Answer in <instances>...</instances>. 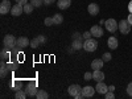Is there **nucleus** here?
<instances>
[{"mask_svg": "<svg viewBox=\"0 0 132 99\" xmlns=\"http://www.w3.org/2000/svg\"><path fill=\"white\" fill-rule=\"evenodd\" d=\"M8 68H9V70H16L17 69V62L15 61V62H9L8 61Z\"/></svg>", "mask_w": 132, "mask_h": 99, "instance_id": "30", "label": "nucleus"}, {"mask_svg": "<svg viewBox=\"0 0 132 99\" xmlns=\"http://www.w3.org/2000/svg\"><path fill=\"white\" fill-rule=\"evenodd\" d=\"M108 91H115V86H108Z\"/></svg>", "mask_w": 132, "mask_h": 99, "instance_id": "41", "label": "nucleus"}, {"mask_svg": "<svg viewBox=\"0 0 132 99\" xmlns=\"http://www.w3.org/2000/svg\"><path fill=\"white\" fill-rule=\"evenodd\" d=\"M95 90H96V93H99V94H106V93L108 91V86H107L103 81H102V82H96Z\"/></svg>", "mask_w": 132, "mask_h": 99, "instance_id": "10", "label": "nucleus"}, {"mask_svg": "<svg viewBox=\"0 0 132 99\" xmlns=\"http://www.w3.org/2000/svg\"><path fill=\"white\" fill-rule=\"evenodd\" d=\"M16 3H19V4H21V5H25V4L28 3V0H16Z\"/></svg>", "mask_w": 132, "mask_h": 99, "instance_id": "37", "label": "nucleus"}, {"mask_svg": "<svg viewBox=\"0 0 132 99\" xmlns=\"http://www.w3.org/2000/svg\"><path fill=\"white\" fill-rule=\"evenodd\" d=\"M11 9H12V7H11L9 0H3L2 4H0V13H2V15H7L8 12H11Z\"/></svg>", "mask_w": 132, "mask_h": 99, "instance_id": "7", "label": "nucleus"}, {"mask_svg": "<svg viewBox=\"0 0 132 99\" xmlns=\"http://www.w3.org/2000/svg\"><path fill=\"white\" fill-rule=\"evenodd\" d=\"M102 57H103L102 60H103L104 62H108V61H111V58H112V56H111V53H108V52H107V53H104V54H103Z\"/></svg>", "mask_w": 132, "mask_h": 99, "instance_id": "29", "label": "nucleus"}, {"mask_svg": "<svg viewBox=\"0 0 132 99\" xmlns=\"http://www.w3.org/2000/svg\"><path fill=\"white\" fill-rule=\"evenodd\" d=\"M15 96H16V99H25L27 98V93H25V90H17L16 91V94H15Z\"/></svg>", "mask_w": 132, "mask_h": 99, "instance_id": "25", "label": "nucleus"}, {"mask_svg": "<svg viewBox=\"0 0 132 99\" xmlns=\"http://www.w3.org/2000/svg\"><path fill=\"white\" fill-rule=\"evenodd\" d=\"M44 24H45L46 27H52V25H54V21H53V17H46L45 20H44Z\"/></svg>", "mask_w": 132, "mask_h": 99, "instance_id": "28", "label": "nucleus"}, {"mask_svg": "<svg viewBox=\"0 0 132 99\" xmlns=\"http://www.w3.org/2000/svg\"><path fill=\"white\" fill-rule=\"evenodd\" d=\"M53 21H54V25H61L62 21H63V16L60 13H56L53 16Z\"/></svg>", "mask_w": 132, "mask_h": 99, "instance_id": "22", "label": "nucleus"}, {"mask_svg": "<svg viewBox=\"0 0 132 99\" xmlns=\"http://www.w3.org/2000/svg\"><path fill=\"white\" fill-rule=\"evenodd\" d=\"M37 38L40 40V42H41V44H45V42H46V37H45V36H42V35L37 36Z\"/></svg>", "mask_w": 132, "mask_h": 99, "instance_id": "36", "label": "nucleus"}, {"mask_svg": "<svg viewBox=\"0 0 132 99\" xmlns=\"http://www.w3.org/2000/svg\"><path fill=\"white\" fill-rule=\"evenodd\" d=\"M33 9H35V7H33V4L32 3H27L25 5H24V13H27V15H30L32 12H33Z\"/></svg>", "mask_w": 132, "mask_h": 99, "instance_id": "24", "label": "nucleus"}, {"mask_svg": "<svg viewBox=\"0 0 132 99\" xmlns=\"http://www.w3.org/2000/svg\"><path fill=\"white\" fill-rule=\"evenodd\" d=\"M82 36H83V40H89V38H91V36H93V35H91V32H90V30H87V32H85V33H83Z\"/></svg>", "mask_w": 132, "mask_h": 99, "instance_id": "33", "label": "nucleus"}, {"mask_svg": "<svg viewBox=\"0 0 132 99\" xmlns=\"http://www.w3.org/2000/svg\"><path fill=\"white\" fill-rule=\"evenodd\" d=\"M93 79L96 81V82L104 81V73H103L102 70H94V73H93Z\"/></svg>", "mask_w": 132, "mask_h": 99, "instance_id": "14", "label": "nucleus"}, {"mask_svg": "<svg viewBox=\"0 0 132 99\" xmlns=\"http://www.w3.org/2000/svg\"><path fill=\"white\" fill-rule=\"evenodd\" d=\"M90 32H91V35L94 37H102L103 36V29H102L101 25H93V28L90 29Z\"/></svg>", "mask_w": 132, "mask_h": 99, "instance_id": "11", "label": "nucleus"}, {"mask_svg": "<svg viewBox=\"0 0 132 99\" xmlns=\"http://www.w3.org/2000/svg\"><path fill=\"white\" fill-rule=\"evenodd\" d=\"M104 25H106V29L111 33H115L118 29H119V23H116L115 19H108L104 21Z\"/></svg>", "mask_w": 132, "mask_h": 99, "instance_id": "4", "label": "nucleus"}, {"mask_svg": "<svg viewBox=\"0 0 132 99\" xmlns=\"http://www.w3.org/2000/svg\"><path fill=\"white\" fill-rule=\"evenodd\" d=\"M107 45H108V48L110 49H118V46H119V42H118V38L116 37H110L108 40H107Z\"/></svg>", "mask_w": 132, "mask_h": 99, "instance_id": "16", "label": "nucleus"}, {"mask_svg": "<svg viewBox=\"0 0 132 99\" xmlns=\"http://www.w3.org/2000/svg\"><path fill=\"white\" fill-rule=\"evenodd\" d=\"M40 40L36 37V38H33V40H30V48H33V49H36V48H38L40 46Z\"/></svg>", "mask_w": 132, "mask_h": 99, "instance_id": "26", "label": "nucleus"}, {"mask_svg": "<svg viewBox=\"0 0 132 99\" xmlns=\"http://www.w3.org/2000/svg\"><path fill=\"white\" fill-rule=\"evenodd\" d=\"M71 46H73L74 50H79V49L83 48V42H82V40H73Z\"/></svg>", "mask_w": 132, "mask_h": 99, "instance_id": "21", "label": "nucleus"}, {"mask_svg": "<svg viewBox=\"0 0 132 99\" xmlns=\"http://www.w3.org/2000/svg\"><path fill=\"white\" fill-rule=\"evenodd\" d=\"M85 79H86V81H90V79H93V73H90V71L85 73Z\"/></svg>", "mask_w": 132, "mask_h": 99, "instance_id": "34", "label": "nucleus"}, {"mask_svg": "<svg viewBox=\"0 0 132 99\" xmlns=\"http://www.w3.org/2000/svg\"><path fill=\"white\" fill-rule=\"evenodd\" d=\"M128 11H129V13H132V0L128 3Z\"/></svg>", "mask_w": 132, "mask_h": 99, "instance_id": "39", "label": "nucleus"}, {"mask_svg": "<svg viewBox=\"0 0 132 99\" xmlns=\"http://www.w3.org/2000/svg\"><path fill=\"white\" fill-rule=\"evenodd\" d=\"M104 96H106V99H115L114 91H107V93L104 94Z\"/></svg>", "mask_w": 132, "mask_h": 99, "instance_id": "31", "label": "nucleus"}, {"mask_svg": "<svg viewBox=\"0 0 132 99\" xmlns=\"http://www.w3.org/2000/svg\"><path fill=\"white\" fill-rule=\"evenodd\" d=\"M3 44H4V46L8 48V49H13L15 46H17V38L12 35H7L3 40Z\"/></svg>", "mask_w": 132, "mask_h": 99, "instance_id": "2", "label": "nucleus"}, {"mask_svg": "<svg viewBox=\"0 0 132 99\" xmlns=\"http://www.w3.org/2000/svg\"><path fill=\"white\" fill-rule=\"evenodd\" d=\"M95 87H93V86H85V87H82V94L85 95V98H91V96H94V94H95Z\"/></svg>", "mask_w": 132, "mask_h": 99, "instance_id": "8", "label": "nucleus"}, {"mask_svg": "<svg viewBox=\"0 0 132 99\" xmlns=\"http://www.w3.org/2000/svg\"><path fill=\"white\" fill-rule=\"evenodd\" d=\"M36 98L37 99H48L49 98V94L45 90H38V93L36 94Z\"/></svg>", "mask_w": 132, "mask_h": 99, "instance_id": "23", "label": "nucleus"}, {"mask_svg": "<svg viewBox=\"0 0 132 99\" xmlns=\"http://www.w3.org/2000/svg\"><path fill=\"white\" fill-rule=\"evenodd\" d=\"M127 94H128L129 96H132V82L127 86Z\"/></svg>", "mask_w": 132, "mask_h": 99, "instance_id": "35", "label": "nucleus"}, {"mask_svg": "<svg viewBox=\"0 0 132 99\" xmlns=\"http://www.w3.org/2000/svg\"><path fill=\"white\" fill-rule=\"evenodd\" d=\"M30 45V41L27 38V37H19L17 38V48H27Z\"/></svg>", "mask_w": 132, "mask_h": 99, "instance_id": "12", "label": "nucleus"}, {"mask_svg": "<svg viewBox=\"0 0 132 99\" xmlns=\"http://www.w3.org/2000/svg\"><path fill=\"white\" fill-rule=\"evenodd\" d=\"M42 2H44V4H53L56 0H42Z\"/></svg>", "mask_w": 132, "mask_h": 99, "instance_id": "38", "label": "nucleus"}, {"mask_svg": "<svg viewBox=\"0 0 132 99\" xmlns=\"http://www.w3.org/2000/svg\"><path fill=\"white\" fill-rule=\"evenodd\" d=\"M83 49L86 52H95L98 49V41L94 40L93 37L89 40H85L83 41Z\"/></svg>", "mask_w": 132, "mask_h": 99, "instance_id": "1", "label": "nucleus"}, {"mask_svg": "<svg viewBox=\"0 0 132 99\" xmlns=\"http://www.w3.org/2000/svg\"><path fill=\"white\" fill-rule=\"evenodd\" d=\"M11 89L15 90V91L21 90V89H23V83H21L20 81H17V79H13V81H12V83H11Z\"/></svg>", "mask_w": 132, "mask_h": 99, "instance_id": "20", "label": "nucleus"}, {"mask_svg": "<svg viewBox=\"0 0 132 99\" xmlns=\"http://www.w3.org/2000/svg\"><path fill=\"white\" fill-rule=\"evenodd\" d=\"M30 3L33 4V7H35V8H40V7L44 4L42 0H30Z\"/></svg>", "mask_w": 132, "mask_h": 99, "instance_id": "27", "label": "nucleus"}, {"mask_svg": "<svg viewBox=\"0 0 132 99\" xmlns=\"http://www.w3.org/2000/svg\"><path fill=\"white\" fill-rule=\"evenodd\" d=\"M87 11H89V13L91 16H96L99 13V5L95 4V3H91V4H89V7H87Z\"/></svg>", "mask_w": 132, "mask_h": 99, "instance_id": "15", "label": "nucleus"}, {"mask_svg": "<svg viewBox=\"0 0 132 99\" xmlns=\"http://www.w3.org/2000/svg\"><path fill=\"white\" fill-rule=\"evenodd\" d=\"M23 12H24V5H21L19 3H16L12 7V9H11V15H12V16H20Z\"/></svg>", "mask_w": 132, "mask_h": 99, "instance_id": "9", "label": "nucleus"}, {"mask_svg": "<svg viewBox=\"0 0 132 99\" xmlns=\"http://www.w3.org/2000/svg\"><path fill=\"white\" fill-rule=\"evenodd\" d=\"M71 5V0H58L57 2V7L60 9H68Z\"/></svg>", "mask_w": 132, "mask_h": 99, "instance_id": "17", "label": "nucleus"}, {"mask_svg": "<svg viewBox=\"0 0 132 99\" xmlns=\"http://www.w3.org/2000/svg\"><path fill=\"white\" fill-rule=\"evenodd\" d=\"M0 57H2V60H7V58H11L12 57V52H11V49L8 48H3L2 52H0Z\"/></svg>", "mask_w": 132, "mask_h": 99, "instance_id": "18", "label": "nucleus"}, {"mask_svg": "<svg viewBox=\"0 0 132 99\" xmlns=\"http://www.w3.org/2000/svg\"><path fill=\"white\" fill-rule=\"evenodd\" d=\"M24 90H25L27 95H29V96H36V94L38 93V89H37V82H36V81L29 82Z\"/></svg>", "mask_w": 132, "mask_h": 99, "instance_id": "3", "label": "nucleus"}, {"mask_svg": "<svg viewBox=\"0 0 132 99\" xmlns=\"http://www.w3.org/2000/svg\"><path fill=\"white\" fill-rule=\"evenodd\" d=\"M103 63H104V61L102 58H96L91 62V68H93V70H101L103 68Z\"/></svg>", "mask_w": 132, "mask_h": 99, "instance_id": "13", "label": "nucleus"}, {"mask_svg": "<svg viewBox=\"0 0 132 99\" xmlns=\"http://www.w3.org/2000/svg\"><path fill=\"white\" fill-rule=\"evenodd\" d=\"M71 37H73V40H83V36L81 35V33H78V32H75Z\"/></svg>", "mask_w": 132, "mask_h": 99, "instance_id": "32", "label": "nucleus"}, {"mask_svg": "<svg viewBox=\"0 0 132 99\" xmlns=\"http://www.w3.org/2000/svg\"><path fill=\"white\" fill-rule=\"evenodd\" d=\"M9 68H8V63L4 62V60L2 61V63H0V75H2V78H4V77L7 75Z\"/></svg>", "mask_w": 132, "mask_h": 99, "instance_id": "19", "label": "nucleus"}, {"mask_svg": "<svg viewBox=\"0 0 132 99\" xmlns=\"http://www.w3.org/2000/svg\"><path fill=\"white\" fill-rule=\"evenodd\" d=\"M131 24L128 23V20H120L119 21V30L123 33V35H127V33L131 32Z\"/></svg>", "mask_w": 132, "mask_h": 99, "instance_id": "5", "label": "nucleus"}, {"mask_svg": "<svg viewBox=\"0 0 132 99\" xmlns=\"http://www.w3.org/2000/svg\"><path fill=\"white\" fill-rule=\"evenodd\" d=\"M68 93H69V95H71V96H74V98H75L78 94H81V93H82V87H81L79 85H71V86H69Z\"/></svg>", "mask_w": 132, "mask_h": 99, "instance_id": "6", "label": "nucleus"}, {"mask_svg": "<svg viewBox=\"0 0 132 99\" xmlns=\"http://www.w3.org/2000/svg\"><path fill=\"white\" fill-rule=\"evenodd\" d=\"M127 20H128V23L132 25V13H129V15H128V19H127Z\"/></svg>", "mask_w": 132, "mask_h": 99, "instance_id": "40", "label": "nucleus"}]
</instances>
